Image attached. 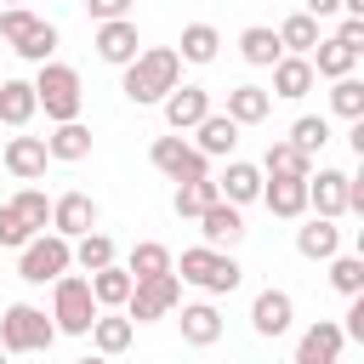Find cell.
Here are the masks:
<instances>
[{
	"instance_id": "obj_1",
	"label": "cell",
	"mask_w": 364,
	"mask_h": 364,
	"mask_svg": "<svg viewBox=\"0 0 364 364\" xmlns=\"http://www.w3.org/2000/svg\"><path fill=\"white\" fill-rule=\"evenodd\" d=\"M176 80H182V57H176V46H148V51H136V57L125 63L119 91H125L136 108H148V102H159Z\"/></svg>"
},
{
	"instance_id": "obj_2",
	"label": "cell",
	"mask_w": 364,
	"mask_h": 364,
	"mask_svg": "<svg viewBox=\"0 0 364 364\" xmlns=\"http://www.w3.org/2000/svg\"><path fill=\"white\" fill-rule=\"evenodd\" d=\"M171 267H176L182 284H193L205 296H233L239 279H245V267L233 262V250H216V245H188L182 262H171Z\"/></svg>"
},
{
	"instance_id": "obj_3",
	"label": "cell",
	"mask_w": 364,
	"mask_h": 364,
	"mask_svg": "<svg viewBox=\"0 0 364 364\" xmlns=\"http://www.w3.org/2000/svg\"><path fill=\"white\" fill-rule=\"evenodd\" d=\"M40 74H34V102L46 108V119L57 125V119H80V108H85V85H80V68H68V63H34Z\"/></svg>"
},
{
	"instance_id": "obj_4",
	"label": "cell",
	"mask_w": 364,
	"mask_h": 364,
	"mask_svg": "<svg viewBox=\"0 0 364 364\" xmlns=\"http://www.w3.org/2000/svg\"><path fill=\"white\" fill-rule=\"evenodd\" d=\"M68 267H74V239H63L57 228H51V233L40 228L34 239L17 245V279H23V284H51V279L68 273Z\"/></svg>"
},
{
	"instance_id": "obj_5",
	"label": "cell",
	"mask_w": 364,
	"mask_h": 364,
	"mask_svg": "<svg viewBox=\"0 0 364 364\" xmlns=\"http://www.w3.org/2000/svg\"><path fill=\"white\" fill-rule=\"evenodd\" d=\"M97 313L102 307L91 296V279H80V273H57L51 279V324H57V336H85Z\"/></svg>"
},
{
	"instance_id": "obj_6",
	"label": "cell",
	"mask_w": 364,
	"mask_h": 364,
	"mask_svg": "<svg viewBox=\"0 0 364 364\" xmlns=\"http://www.w3.org/2000/svg\"><path fill=\"white\" fill-rule=\"evenodd\" d=\"M0 34H6V46L23 57V63H46L51 51H57V23H46V17H34L28 6H6L0 11Z\"/></svg>"
},
{
	"instance_id": "obj_7",
	"label": "cell",
	"mask_w": 364,
	"mask_h": 364,
	"mask_svg": "<svg viewBox=\"0 0 364 364\" xmlns=\"http://www.w3.org/2000/svg\"><path fill=\"white\" fill-rule=\"evenodd\" d=\"M51 341H57V324L46 318V307L11 301V307L0 313V347H6V353H46Z\"/></svg>"
},
{
	"instance_id": "obj_8",
	"label": "cell",
	"mask_w": 364,
	"mask_h": 364,
	"mask_svg": "<svg viewBox=\"0 0 364 364\" xmlns=\"http://www.w3.org/2000/svg\"><path fill=\"white\" fill-rule=\"evenodd\" d=\"M176 301H182V279H176V267H165V273H142V279L131 284V296H125V318H131V324H154V318H165Z\"/></svg>"
},
{
	"instance_id": "obj_9",
	"label": "cell",
	"mask_w": 364,
	"mask_h": 364,
	"mask_svg": "<svg viewBox=\"0 0 364 364\" xmlns=\"http://www.w3.org/2000/svg\"><path fill=\"white\" fill-rule=\"evenodd\" d=\"M148 159H154V171H165L171 182H188V176H210V159H205L193 142H182V136H154Z\"/></svg>"
},
{
	"instance_id": "obj_10",
	"label": "cell",
	"mask_w": 364,
	"mask_h": 364,
	"mask_svg": "<svg viewBox=\"0 0 364 364\" xmlns=\"http://www.w3.org/2000/svg\"><path fill=\"white\" fill-rule=\"evenodd\" d=\"M159 108H165V125H171V131H193V125L210 114V91H205V85H182V80H176V85L159 97Z\"/></svg>"
},
{
	"instance_id": "obj_11",
	"label": "cell",
	"mask_w": 364,
	"mask_h": 364,
	"mask_svg": "<svg viewBox=\"0 0 364 364\" xmlns=\"http://www.w3.org/2000/svg\"><path fill=\"white\" fill-rule=\"evenodd\" d=\"M307 210L313 216H347V171H336V165H318V176L307 171Z\"/></svg>"
},
{
	"instance_id": "obj_12",
	"label": "cell",
	"mask_w": 364,
	"mask_h": 364,
	"mask_svg": "<svg viewBox=\"0 0 364 364\" xmlns=\"http://www.w3.org/2000/svg\"><path fill=\"white\" fill-rule=\"evenodd\" d=\"M193 222H199L205 245H216V250H233V245L245 239V216H239V205H233V199H210Z\"/></svg>"
},
{
	"instance_id": "obj_13",
	"label": "cell",
	"mask_w": 364,
	"mask_h": 364,
	"mask_svg": "<svg viewBox=\"0 0 364 364\" xmlns=\"http://www.w3.org/2000/svg\"><path fill=\"white\" fill-rule=\"evenodd\" d=\"M91 46H97V57H102V63H114V68H125V63L142 51V40H136V23H131V17H102Z\"/></svg>"
},
{
	"instance_id": "obj_14",
	"label": "cell",
	"mask_w": 364,
	"mask_h": 364,
	"mask_svg": "<svg viewBox=\"0 0 364 364\" xmlns=\"http://www.w3.org/2000/svg\"><path fill=\"white\" fill-rule=\"evenodd\" d=\"M273 216H284V222H296V216H307V176H262V193H256Z\"/></svg>"
},
{
	"instance_id": "obj_15",
	"label": "cell",
	"mask_w": 364,
	"mask_h": 364,
	"mask_svg": "<svg viewBox=\"0 0 364 364\" xmlns=\"http://www.w3.org/2000/svg\"><path fill=\"white\" fill-rule=\"evenodd\" d=\"M51 228H57L63 239L91 233V228H97V199L80 193V188H74V193H57V199H51Z\"/></svg>"
},
{
	"instance_id": "obj_16",
	"label": "cell",
	"mask_w": 364,
	"mask_h": 364,
	"mask_svg": "<svg viewBox=\"0 0 364 364\" xmlns=\"http://www.w3.org/2000/svg\"><path fill=\"white\" fill-rule=\"evenodd\" d=\"M341 347H347L341 324H336V318H318V324L301 330V341H296V364H336Z\"/></svg>"
},
{
	"instance_id": "obj_17",
	"label": "cell",
	"mask_w": 364,
	"mask_h": 364,
	"mask_svg": "<svg viewBox=\"0 0 364 364\" xmlns=\"http://www.w3.org/2000/svg\"><path fill=\"white\" fill-rule=\"evenodd\" d=\"M313 85H318V74H313V63H307L301 51H284V57L273 63V97H284V102H301Z\"/></svg>"
},
{
	"instance_id": "obj_18",
	"label": "cell",
	"mask_w": 364,
	"mask_h": 364,
	"mask_svg": "<svg viewBox=\"0 0 364 364\" xmlns=\"http://www.w3.org/2000/svg\"><path fill=\"white\" fill-rule=\"evenodd\" d=\"M0 159H6V171H11L17 182H40V176H46V165H51V154H46V136H11Z\"/></svg>"
},
{
	"instance_id": "obj_19",
	"label": "cell",
	"mask_w": 364,
	"mask_h": 364,
	"mask_svg": "<svg viewBox=\"0 0 364 364\" xmlns=\"http://www.w3.org/2000/svg\"><path fill=\"white\" fill-rule=\"evenodd\" d=\"M290 318H296L290 290H262V296L250 301V330H256V336H284Z\"/></svg>"
},
{
	"instance_id": "obj_20",
	"label": "cell",
	"mask_w": 364,
	"mask_h": 364,
	"mask_svg": "<svg viewBox=\"0 0 364 364\" xmlns=\"http://www.w3.org/2000/svg\"><path fill=\"white\" fill-rule=\"evenodd\" d=\"M216 188H222V199H233V205L245 210V205H256V193H262V165H250V159H233V154H228V165H222Z\"/></svg>"
},
{
	"instance_id": "obj_21",
	"label": "cell",
	"mask_w": 364,
	"mask_h": 364,
	"mask_svg": "<svg viewBox=\"0 0 364 364\" xmlns=\"http://www.w3.org/2000/svg\"><path fill=\"white\" fill-rule=\"evenodd\" d=\"M296 250H301L307 262H330V256L341 250V228H336V216H307V222L296 228Z\"/></svg>"
},
{
	"instance_id": "obj_22",
	"label": "cell",
	"mask_w": 364,
	"mask_h": 364,
	"mask_svg": "<svg viewBox=\"0 0 364 364\" xmlns=\"http://www.w3.org/2000/svg\"><path fill=\"white\" fill-rule=\"evenodd\" d=\"M171 313H176V324H182V341H188V347H210V341L222 336V313H216L210 301H188V307L176 301Z\"/></svg>"
},
{
	"instance_id": "obj_23",
	"label": "cell",
	"mask_w": 364,
	"mask_h": 364,
	"mask_svg": "<svg viewBox=\"0 0 364 364\" xmlns=\"http://www.w3.org/2000/svg\"><path fill=\"white\" fill-rule=\"evenodd\" d=\"M193 148H199L205 159H228V154L239 148V125H233L228 114H205V119L193 125Z\"/></svg>"
},
{
	"instance_id": "obj_24",
	"label": "cell",
	"mask_w": 364,
	"mask_h": 364,
	"mask_svg": "<svg viewBox=\"0 0 364 364\" xmlns=\"http://www.w3.org/2000/svg\"><path fill=\"white\" fill-rule=\"evenodd\" d=\"M307 63H313V74H318V80H341V74H353V68H358V51H353L347 40H336V34H330V40H318V46L307 51Z\"/></svg>"
},
{
	"instance_id": "obj_25",
	"label": "cell",
	"mask_w": 364,
	"mask_h": 364,
	"mask_svg": "<svg viewBox=\"0 0 364 364\" xmlns=\"http://www.w3.org/2000/svg\"><path fill=\"white\" fill-rule=\"evenodd\" d=\"M91 279V296H97V307H125V296H131V267H119V262H102V267H91L85 273Z\"/></svg>"
},
{
	"instance_id": "obj_26",
	"label": "cell",
	"mask_w": 364,
	"mask_h": 364,
	"mask_svg": "<svg viewBox=\"0 0 364 364\" xmlns=\"http://www.w3.org/2000/svg\"><path fill=\"white\" fill-rule=\"evenodd\" d=\"M85 336H91V347H97V353H108V358H114V353H125V347H131V336H136V324L125 318V307H114L108 318L97 313Z\"/></svg>"
},
{
	"instance_id": "obj_27",
	"label": "cell",
	"mask_w": 364,
	"mask_h": 364,
	"mask_svg": "<svg viewBox=\"0 0 364 364\" xmlns=\"http://www.w3.org/2000/svg\"><path fill=\"white\" fill-rule=\"evenodd\" d=\"M34 114H40V102H34V80H6V85H0V125L23 131Z\"/></svg>"
},
{
	"instance_id": "obj_28",
	"label": "cell",
	"mask_w": 364,
	"mask_h": 364,
	"mask_svg": "<svg viewBox=\"0 0 364 364\" xmlns=\"http://www.w3.org/2000/svg\"><path fill=\"white\" fill-rule=\"evenodd\" d=\"M273 114V91H262V85H233L228 91V119L233 125H262Z\"/></svg>"
},
{
	"instance_id": "obj_29",
	"label": "cell",
	"mask_w": 364,
	"mask_h": 364,
	"mask_svg": "<svg viewBox=\"0 0 364 364\" xmlns=\"http://www.w3.org/2000/svg\"><path fill=\"white\" fill-rule=\"evenodd\" d=\"M46 154L63 159V165L85 159V154H91V125H80V119H57V131L46 136Z\"/></svg>"
},
{
	"instance_id": "obj_30",
	"label": "cell",
	"mask_w": 364,
	"mask_h": 364,
	"mask_svg": "<svg viewBox=\"0 0 364 364\" xmlns=\"http://www.w3.org/2000/svg\"><path fill=\"white\" fill-rule=\"evenodd\" d=\"M216 51H222V34H216V23H188L182 28V40H176V57L182 63H216Z\"/></svg>"
},
{
	"instance_id": "obj_31",
	"label": "cell",
	"mask_w": 364,
	"mask_h": 364,
	"mask_svg": "<svg viewBox=\"0 0 364 364\" xmlns=\"http://www.w3.org/2000/svg\"><path fill=\"white\" fill-rule=\"evenodd\" d=\"M239 57L256 63V68H273V63L284 57V46H279V34H273L267 23H250V28L239 34Z\"/></svg>"
},
{
	"instance_id": "obj_32",
	"label": "cell",
	"mask_w": 364,
	"mask_h": 364,
	"mask_svg": "<svg viewBox=\"0 0 364 364\" xmlns=\"http://www.w3.org/2000/svg\"><path fill=\"white\" fill-rule=\"evenodd\" d=\"M273 34H279V46H284V51H301V57H307V51H313V46L324 40V34H318V17H313V11H290V17H284V23L273 28Z\"/></svg>"
},
{
	"instance_id": "obj_33",
	"label": "cell",
	"mask_w": 364,
	"mask_h": 364,
	"mask_svg": "<svg viewBox=\"0 0 364 364\" xmlns=\"http://www.w3.org/2000/svg\"><path fill=\"white\" fill-rule=\"evenodd\" d=\"M313 171V159L284 136V142H267V154H262V176H307Z\"/></svg>"
},
{
	"instance_id": "obj_34",
	"label": "cell",
	"mask_w": 364,
	"mask_h": 364,
	"mask_svg": "<svg viewBox=\"0 0 364 364\" xmlns=\"http://www.w3.org/2000/svg\"><path fill=\"white\" fill-rule=\"evenodd\" d=\"M210 199H222L216 176H188V182H176V193H171V210H176V216H199Z\"/></svg>"
},
{
	"instance_id": "obj_35",
	"label": "cell",
	"mask_w": 364,
	"mask_h": 364,
	"mask_svg": "<svg viewBox=\"0 0 364 364\" xmlns=\"http://www.w3.org/2000/svg\"><path fill=\"white\" fill-rule=\"evenodd\" d=\"M330 108H336L341 119H364V80H358V74L330 80Z\"/></svg>"
},
{
	"instance_id": "obj_36",
	"label": "cell",
	"mask_w": 364,
	"mask_h": 364,
	"mask_svg": "<svg viewBox=\"0 0 364 364\" xmlns=\"http://www.w3.org/2000/svg\"><path fill=\"white\" fill-rule=\"evenodd\" d=\"M6 205H11V210H17L23 222H28V233H40V228H51V199H46L40 188H17V193H11Z\"/></svg>"
},
{
	"instance_id": "obj_37",
	"label": "cell",
	"mask_w": 364,
	"mask_h": 364,
	"mask_svg": "<svg viewBox=\"0 0 364 364\" xmlns=\"http://www.w3.org/2000/svg\"><path fill=\"white\" fill-rule=\"evenodd\" d=\"M290 142H296L307 159H313V154H324V142H330V119H324V114H301V119L290 125Z\"/></svg>"
},
{
	"instance_id": "obj_38",
	"label": "cell",
	"mask_w": 364,
	"mask_h": 364,
	"mask_svg": "<svg viewBox=\"0 0 364 364\" xmlns=\"http://www.w3.org/2000/svg\"><path fill=\"white\" fill-rule=\"evenodd\" d=\"M102 262H114V239H108V233H97V228H91V233H80V239H74V267H85V273H91V267H102Z\"/></svg>"
},
{
	"instance_id": "obj_39",
	"label": "cell",
	"mask_w": 364,
	"mask_h": 364,
	"mask_svg": "<svg viewBox=\"0 0 364 364\" xmlns=\"http://www.w3.org/2000/svg\"><path fill=\"white\" fill-rule=\"evenodd\" d=\"M171 262H176V256H171L159 239H142V245L131 250V262H125V267H131V279H142V273H165Z\"/></svg>"
},
{
	"instance_id": "obj_40",
	"label": "cell",
	"mask_w": 364,
	"mask_h": 364,
	"mask_svg": "<svg viewBox=\"0 0 364 364\" xmlns=\"http://www.w3.org/2000/svg\"><path fill=\"white\" fill-rule=\"evenodd\" d=\"M330 284L341 290V296H358L364 290V256H330Z\"/></svg>"
},
{
	"instance_id": "obj_41",
	"label": "cell",
	"mask_w": 364,
	"mask_h": 364,
	"mask_svg": "<svg viewBox=\"0 0 364 364\" xmlns=\"http://www.w3.org/2000/svg\"><path fill=\"white\" fill-rule=\"evenodd\" d=\"M23 239H34V233H28V222H23V216L0 199V250H17Z\"/></svg>"
},
{
	"instance_id": "obj_42",
	"label": "cell",
	"mask_w": 364,
	"mask_h": 364,
	"mask_svg": "<svg viewBox=\"0 0 364 364\" xmlns=\"http://www.w3.org/2000/svg\"><path fill=\"white\" fill-rule=\"evenodd\" d=\"M85 11H91V23H102V17H131V0H85Z\"/></svg>"
},
{
	"instance_id": "obj_43",
	"label": "cell",
	"mask_w": 364,
	"mask_h": 364,
	"mask_svg": "<svg viewBox=\"0 0 364 364\" xmlns=\"http://www.w3.org/2000/svg\"><path fill=\"white\" fill-rule=\"evenodd\" d=\"M336 40H347L353 51H364V17H341V28H336Z\"/></svg>"
},
{
	"instance_id": "obj_44",
	"label": "cell",
	"mask_w": 364,
	"mask_h": 364,
	"mask_svg": "<svg viewBox=\"0 0 364 364\" xmlns=\"http://www.w3.org/2000/svg\"><path fill=\"white\" fill-rule=\"evenodd\" d=\"M307 11H313V17H330V11H341V6H336V0H307Z\"/></svg>"
},
{
	"instance_id": "obj_45",
	"label": "cell",
	"mask_w": 364,
	"mask_h": 364,
	"mask_svg": "<svg viewBox=\"0 0 364 364\" xmlns=\"http://www.w3.org/2000/svg\"><path fill=\"white\" fill-rule=\"evenodd\" d=\"M6 6H23V0H6Z\"/></svg>"
},
{
	"instance_id": "obj_46",
	"label": "cell",
	"mask_w": 364,
	"mask_h": 364,
	"mask_svg": "<svg viewBox=\"0 0 364 364\" xmlns=\"http://www.w3.org/2000/svg\"><path fill=\"white\" fill-rule=\"evenodd\" d=\"M0 358H6V347H0Z\"/></svg>"
}]
</instances>
